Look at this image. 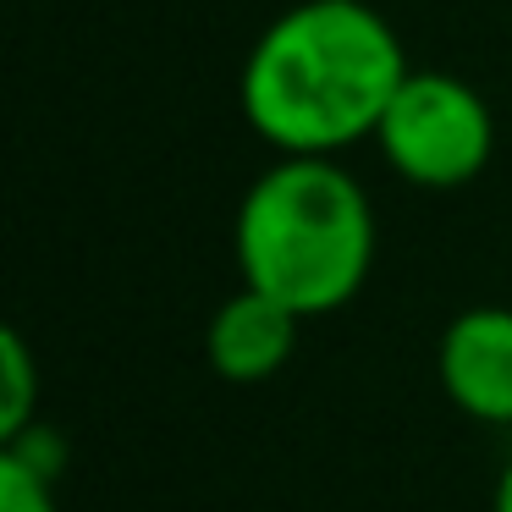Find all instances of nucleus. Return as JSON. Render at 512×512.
<instances>
[{
    "mask_svg": "<svg viewBox=\"0 0 512 512\" xmlns=\"http://www.w3.org/2000/svg\"><path fill=\"white\" fill-rule=\"evenodd\" d=\"M408 72L397 28L369 0H298L254 39L237 105L276 155H342L375 138Z\"/></svg>",
    "mask_w": 512,
    "mask_h": 512,
    "instance_id": "f257e3e1",
    "label": "nucleus"
},
{
    "mask_svg": "<svg viewBox=\"0 0 512 512\" xmlns=\"http://www.w3.org/2000/svg\"><path fill=\"white\" fill-rule=\"evenodd\" d=\"M232 248L248 287L320 320L364 292L375 265V210L336 155H281L248 182Z\"/></svg>",
    "mask_w": 512,
    "mask_h": 512,
    "instance_id": "f03ea898",
    "label": "nucleus"
},
{
    "mask_svg": "<svg viewBox=\"0 0 512 512\" xmlns=\"http://www.w3.org/2000/svg\"><path fill=\"white\" fill-rule=\"evenodd\" d=\"M375 144L402 182L452 193L490 166L496 116L474 83L452 78V72H408L380 116Z\"/></svg>",
    "mask_w": 512,
    "mask_h": 512,
    "instance_id": "7ed1b4c3",
    "label": "nucleus"
},
{
    "mask_svg": "<svg viewBox=\"0 0 512 512\" xmlns=\"http://www.w3.org/2000/svg\"><path fill=\"white\" fill-rule=\"evenodd\" d=\"M441 391L479 424H512V309L474 303L452 314L435 342Z\"/></svg>",
    "mask_w": 512,
    "mask_h": 512,
    "instance_id": "20e7f679",
    "label": "nucleus"
},
{
    "mask_svg": "<svg viewBox=\"0 0 512 512\" xmlns=\"http://www.w3.org/2000/svg\"><path fill=\"white\" fill-rule=\"evenodd\" d=\"M298 325H303L298 309H287L281 298L243 281L204 325V358L221 380L254 386V380H270L287 369L292 347H298Z\"/></svg>",
    "mask_w": 512,
    "mask_h": 512,
    "instance_id": "39448f33",
    "label": "nucleus"
},
{
    "mask_svg": "<svg viewBox=\"0 0 512 512\" xmlns=\"http://www.w3.org/2000/svg\"><path fill=\"white\" fill-rule=\"evenodd\" d=\"M39 408V369H34V353H28L23 331H6L0 336V441L23 435Z\"/></svg>",
    "mask_w": 512,
    "mask_h": 512,
    "instance_id": "423d86ee",
    "label": "nucleus"
},
{
    "mask_svg": "<svg viewBox=\"0 0 512 512\" xmlns=\"http://www.w3.org/2000/svg\"><path fill=\"white\" fill-rule=\"evenodd\" d=\"M0 512H56V474L0 446Z\"/></svg>",
    "mask_w": 512,
    "mask_h": 512,
    "instance_id": "0eeeda50",
    "label": "nucleus"
},
{
    "mask_svg": "<svg viewBox=\"0 0 512 512\" xmlns=\"http://www.w3.org/2000/svg\"><path fill=\"white\" fill-rule=\"evenodd\" d=\"M490 512H512V463L501 468V479H496V496H490Z\"/></svg>",
    "mask_w": 512,
    "mask_h": 512,
    "instance_id": "6e6552de",
    "label": "nucleus"
}]
</instances>
